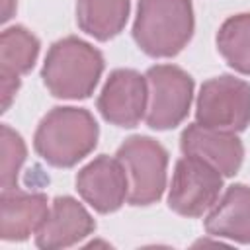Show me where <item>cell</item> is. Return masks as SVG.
<instances>
[{
	"instance_id": "1",
	"label": "cell",
	"mask_w": 250,
	"mask_h": 250,
	"mask_svg": "<svg viewBox=\"0 0 250 250\" xmlns=\"http://www.w3.org/2000/svg\"><path fill=\"white\" fill-rule=\"evenodd\" d=\"M98 135L100 127L88 109L53 107L37 125L33 146L47 164L70 168L96 148Z\"/></svg>"
},
{
	"instance_id": "2",
	"label": "cell",
	"mask_w": 250,
	"mask_h": 250,
	"mask_svg": "<svg viewBox=\"0 0 250 250\" xmlns=\"http://www.w3.org/2000/svg\"><path fill=\"white\" fill-rule=\"evenodd\" d=\"M193 27L191 0H139L133 39L145 55L168 59L189 43Z\"/></svg>"
},
{
	"instance_id": "3",
	"label": "cell",
	"mask_w": 250,
	"mask_h": 250,
	"mask_svg": "<svg viewBox=\"0 0 250 250\" xmlns=\"http://www.w3.org/2000/svg\"><path fill=\"white\" fill-rule=\"evenodd\" d=\"M104 72V55L78 37H64L51 45L41 78L45 88L62 100L88 98Z\"/></svg>"
},
{
	"instance_id": "4",
	"label": "cell",
	"mask_w": 250,
	"mask_h": 250,
	"mask_svg": "<svg viewBox=\"0 0 250 250\" xmlns=\"http://www.w3.org/2000/svg\"><path fill=\"white\" fill-rule=\"evenodd\" d=\"M115 156L127 172V201L131 205H150L162 197L166 188L168 152L160 143L145 135H135L125 139Z\"/></svg>"
},
{
	"instance_id": "5",
	"label": "cell",
	"mask_w": 250,
	"mask_h": 250,
	"mask_svg": "<svg viewBox=\"0 0 250 250\" xmlns=\"http://www.w3.org/2000/svg\"><path fill=\"white\" fill-rule=\"evenodd\" d=\"M145 78L148 84L146 125L156 131L178 127L188 117L191 105L193 78L174 64L150 66Z\"/></svg>"
},
{
	"instance_id": "6",
	"label": "cell",
	"mask_w": 250,
	"mask_h": 250,
	"mask_svg": "<svg viewBox=\"0 0 250 250\" xmlns=\"http://www.w3.org/2000/svg\"><path fill=\"white\" fill-rule=\"evenodd\" d=\"M197 123L221 131H244L250 123V84L223 74L203 82L197 104Z\"/></svg>"
},
{
	"instance_id": "7",
	"label": "cell",
	"mask_w": 250,
	"mask_h": 250,
	"mask_svg": "<svg viewBox=\"0 0 250 250\" xmlns=\"http://www.w3.org/2000/svg\"><path fill=\"white\" fill-rule=\"evenodd\" d=\"M223 174L209 162L186 154L176 162L168 207L182 217H201L219 199Z\"/></svg>"
},
{
	"instance_id": "8",
	"label": "cell",
	"mask_w": 250,
	"mask_h": 250,
	"mask_svg": "<svg viewBox=\"0 0 250 250\" xmlns=\"http://www.w3.org/2000/svg\"><path fill=\"white\" fill-rule=\"evenodd\" d=\"M146 78L131 68L113 70L98 98V109L102 117L117 127H137L146 115Z\"/></svg>"
},
{
	"instance_id": "9",
	"label": "cell",
	"mask_w": 250,
	"mask_h": 250,
	"mask_svg": "<svg viewBox=\"0 0 250 250\" xmlns=\"http://www.w3.org/2000/svg\"><path fill=\"white\" fill-rule=\"evenodd\" d=\"M80 197L98 213L117 211L129 197V180L119 158L102 154L86 164L76 176Z\"/></svg>"
},
{
	"instance_id": "10",
	"label": "cell",
	"mask_w": 250,
	"mask_h": 250,
	"mask_svg": "<svg viewBox=\"0 0 250 250\" xmlns=\"http://www.w3.org/2000/svg\"><path fill=\"white\" fill-rule=\"evenodd\" d=\"M180 148L184 154L209 162L223 176H234L244 158V146L232 131L211 129L201 123H191L184 129Z\"/></svg>"
},
{
	"instance_id": "11",
	"label": "cell",
	"mask_w": 250,
	"mask_h": 250,
	"mask_svg": "<svg viewBox=\"0 0 250 250\" xmlns=\"http://www.w3.org/2000/svg\"><path fill=\"white\" fill-rule=\"evenodd\" d=\"M96 230V221L78 203L74 197L62 195L55 197L49 207V213L35 232V242L39 248L55 250V248H68Z\"/></svg>"
},
{
	"instance_id": "12",
	"label": "cell",
	"mask_w": 250,
	"mask_h": 250,
	"mask_svg": "<svg viewBox=\"0 0 250 250\" xmlns=\"http://www.w3.org/2000/svg\"><path fill=\"white\" fill-rule=\"evenodd\" d=\"M39 55V39L21 25H12L0 37V94L6 111L20 90V76L29 72Z\"/></svg>"
},
{
	"instance_id": "13",
	"label": "cell",
	"mask_w": 250,
	"mask_h": 250,
	"mask_svg": "<svg viewBox=\"0 0 250 250\" xmlns=\"http://www.w3.org/2000/svg\"><path fill=\"white\" fill-rule=\"evenodd\" d=\"M49 213L43 193H29L18 188L2 189L0 195V238L20 242L39 230Z\"/></svg>"
},
{
	"instance_id": "14",
	"label": "cell",
	"mask_w": 250,
	"mask_h": 250,
	"mask_svg": "<svg viewBox=\"0 0 250 250\" xmlns=\"http://www.w3.org/2000/svg\"><path fill=\"white\" fill-rule=\"evenodd\" d=\"M205 230L217 238L250 244V188L232 184L209 209Z\"/></svg>"
},
{
	"instance_id": "15",
	"label": "cell",
	"mask_w": 250,
	"mask_h": 250,
	"mask_svg": "<svg viewBox=\"0 0 250 250\" xmlns=\"http://www.w3.org/2000/svg\"><path fill=\"white\" fill-rule=\"evenodd\" d=\"M129 8V0H78L76 23L94 39L107 41L125 27Z\"/></svg>"
},
{
	"instance_id": "16",
	"label": "cell",
	"mask_w": 250,
	"mask_h": 250,
	"mask_svg": "<svg viewBox=\"0 0 250 250\" xmlns=\"http://www.w3.org/2000/svg\"><path fill=\"white\" fill-rule=\"evenodd\" d=\"M217 49L240 74H250V14L229 18L217 33Z\"/></svg>"
},
{
	"instance_id": "17",
	"label": "cell",
	"mask_w": 250,
	"mask_h": 250,
	"mask_svg": "<svg viewBox=\"0 0 250 250\" xmlns=\"http://www.w3.org/2000/svg\"><path fill=\"white\" fill-rule=\"evenodd\" d=\"M0 184L2 189L18 188V174L25 162L27 148L20 133H16L12 127L2 125L0 131Z\"/></svg>"
},
{
	"instance_id": "18",
	"label": "cell",
	"mask_w": 250,
	"mask_h": 250,
	"mask_svg": "<svg viewBox=\"0 0 250 250\" xmlns=\"http://www.w3.org/2000/svg\"><path fill=\"white\" fill-rule=\"evenodd\" d=\"M16 12V0H2V21H8Z\"/></svg>"
}]
</instances>
